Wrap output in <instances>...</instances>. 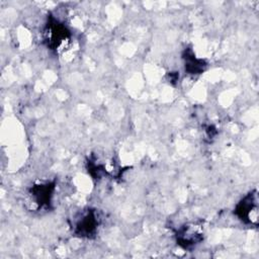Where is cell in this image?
Instances as JSON below:
<instances>
[{
	"instance_id": "1",
	"label": "cell",
	"mask_w": 259,
	"mask_h": 259,
	"mask_svg": "<svg viewBox=\"0 0 259 259\" xmlns=\"http://www.w3.org/2000/svg\"><path fill=\"white\" fill-rule=\"evenodd\" d=\"M236 214L246 224L257 225L258 195L256 191L247 194L236 206Z\"/></svg>"
},
{
	"instance_id": "2",
	"label": "cell",
	"mask_w": 259,
	"mask_h": 259,
	"mask_svg": "<svg viewBox=\"0 0 259 259\" xmlns=\"http://www.w3.org/2000/svg\"><path fill=\"white\" fill-rule=\"evenodd\" d=\"M46 41L52 50H59L70 38V32L66 26L55 19H52L47 24Z\"/></svg>"
},
{
	"instance_id": "3",
	"label": "cell",
	"mask_w": 259,
	"mask_h": 259,
	"mask_svg": "<svg viewBox=\"0 0 259 259\" xmlns=\"http://www.w3.org/2000/svg\"><path fill=\"white\" fill-rule=\"evenodd\" d=\"M99 220L96 211L89 209L77 221L75 232L82 237H90L96 232Z\"/></svg>"
},
{
	"instance_id": "4",
	"label": "cell",
	"mask_w": 259,
	"mask_h": 259,
	"mask_svg": "<svg viewBox=\"0 0 259 259\" xmlns=\"http://www.w3.org/2000/svg\"><path fill=\"white\" fill-rule=\"evenodd\" d=\"M202 240V233L198 227L185 226L177 233V242L184 248H189L198 244Z\"/></svg>"
},
{
	"instance_id": "5",
	"label": "cell",
	"mask_w": 259,
	"mask_h": 259,
	"mask_svg": "<svg viewBox=\"0 0 259 259\" xmlns=\"http://www.w3.org/2000/svg\"><path fill=\"white\" fill-rule=\"evenodd\" d=\"M53 192H54V186L51 183H47V184L33 186L31 190V195L39 206H44V205L50 204L51 198L53 196Z\"/></svg>"
},
{
	"instance_id": "6",
	"label": "cell",
	"mask_w": 259,
	"mask_h": 259,
	"mask_svg": "<svg viewBox=\"0 0 259 259\" xmlns=\"http://www.w3.org/2000/svg\"><path fill=\"white\" fill-rule=\"evenodd\" d=\"M185 70L189 72V74H200L203 72L206 64L203 60L195 58L192 53H186L185 57Z\"/></svg>"
}]
</instances>
